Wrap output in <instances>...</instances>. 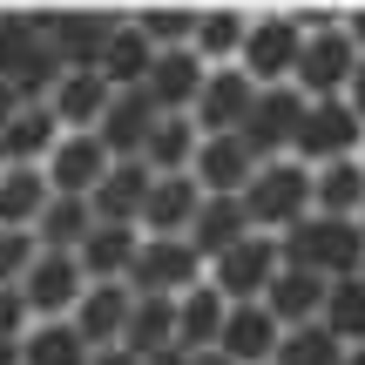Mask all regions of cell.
<instances>
[{
    "label": "cell",
    "instance_id": "1",
    "mask_svg": "<svg viewBox=\"0 0 365 365\" xmlns=\"http://www.w3.org/2000/svg\"><path fill=\"white\" fill-rule=\"evenodd\" d=\"M359 14H339V27H318L304 34L298 48V68H291V88L304 102H359Z\"/></svg>",
    "mask_w": 365,
    "mask_h": 365
},
{
    "label": "cell",
    "instance_id": "2",
    "mask_svg": "<svg viewBox=\"0 0 365 365\" xmlns=\"http://www.w3.org/2000/svg\"><path fill=\"white\" fill-rule=\"evenodd\" d=\"M277 264L312 277H365V223H339V217H298L277 237Z\"/></svg>",
    "mask_w": 365,
    "mask_h": 365
},
{
    "label": "cell",
    "instance_id": "3",
    "mask_svg": "<svg viewBox=\"0 0 365 365\" xmlns=\"http://www.w3.org/2000/svg\"><path fill=\"white\" fill-rule=\"evenodd\" d=\"M244 223L257 237H284L298 217H312V170L304 163H291V156H277V163H257V176L244 182Z\"/></svg>",
    "mask_w": 365,
    "mask_h": 365
},
{
    "label": "cell",
    "instance_id": "4",
    "mask_svg": "<svg viewBox=\"0 0 365 365\" xmlns=\"http://www.w3.org/2000/svg\"><path fill=\"white\" fill-rule=\"evenodd\" d=\"M298 48H304V34L291 27V14H284V7H271V14H250V27H244V48H237V75H244L250 88H291Z\"/></svg>",
    "mask_w": 365,
    "mask_h": 365
},
{
    "label": "cell",
    "instance_id": "5",
    "mask_svg": "<svg viewBox=\"0 0 365 365\" xmlns=\"http://www.w3.org/2000/svg\"><path fill=\"white\" fill-rule=\"evenodd\" d=\"M359 143H365V115H359V102H304L298 135H291V163L318 170V163L359 156Z\"/></svg>",
    "mask_w": 365,
    "mask_h": 365
},
{
    "label": "cell",
    "instance_id": "6",
    "mask_svg": "<svg viewBox=\"0 0 365 365\" xmlns=\"http://www.w3.org/2000/svg\"><path fill=\"white\" fill-rule=\"evenodd\" d=\"M277 277V237H237L230 250H217V257L203 264V284L217 291L223 304H257L264 284Z\"/></svg>",
    "mask_w": 365,
    "mask_h": 365
},
{
    "label": "cell",
    "instance_id": "7",
    "mask_svg": "<svg viewBox=\"0 0 365 365\" xmlns=\"http://www.w3.org/2000/svg\"><path fill=\"white\" fill-rule=\"evenodd\" d=\"M122 284L135 298H182L190 284H203V257L190 250V237H143Z\"/></svg>",
    "mask_w": 365,
    "mask_h": 365
},
{
    "label": "cell",
    "instance_id": "8",
    "mask_svg": "<svg viewBox=\"0 0 365 365\" xmlns=\"http://www.w3.org/2000/svg\"><path fill=\"white\" fill-rule=\"evenodd\" d=\"M298 115H304V95L298 88H257V95H250L244 129H237V143H244L257 163H277V156H291Z\"/></svg>",
    "mask_w": 365,
    "mask_h": 365
},
{
    "label": "cell",
    "instance_id": "9",
    "mask_svg": "<svg viewBox=\"0 0 365 365\" xmlns=\"http://www.w3.org/2000/svg\"><path fill=\"white\" fill-rule=\"evenodd\" d=\"M115 21H122L115 7H48V34L41 41L54 48L61 68H95L108 34H115Z\"/></svg>",
    "mask_w": 365,
    "mask_h": 365
},
{
    "label": "cell",
    "instance_id": "10",
    "mask_svg": "<svg viewBox=\"0 0 365 365\" xmlns=\"http://www.w3.org/2000/svg\"><path fill=\"white\" fill-rule=\"evenodd\" d=\"M41 176H48L54 196H88L95 182L108 176V149L95 143V129H61L54 149L41 156Z\"/></svg>",
    "mask_w": 365,
    "mask_h": 365
},
{
    "label": "cell",
    "instance_id": "11",
    "mask_svg": "<svg viewBox=\"0 0 365 365\" xmlns=\"http://www.w3.org/2000/svg\"><path fill=\"white\" fill-rule=\"evenodd\" d=\"M81 284H88V277H81V264L68 257V250H41L14 291H21L27 318H68V312H75V298H81Z\"/></svg>",
    "mask_w": 365,
    "mask_h": 365
},
{
    "label": "cell",
    "instance_id": "12",
    "mask_svg": "<svg viewBox=\"0 0 365 365\" xmlns=\"http://www.w3.org/2000/svg\"><path fill=\"white\" fill-rule=\"evenodd\" d=\"M250 95H257V88H250L237 68H210L203 88H196V102H190L196 135H237V129H244V115H250Z\"/></svg>",
    "mask_w": 365,
    "mask_h": 365
},
{
    "label": "cell",
    "instance_id": "13",
    "mask_svg": "<svg viewBox=\"0 0 365 365\" xmlns=\"http://www.w3.org/2000/svg\"><path fill=\"white\" fill-rule=\"evenodd\" d=\"M257 176V156H250L237 135H203L190 156V182L203 196H244V182Z\"/></svg>",
    "mask_w": 365,
    "mask_h": 365
},
{
    "label": "cell",
    "instance_id": "14",
    "mask_svg": "<svg viewBox=\"0 0 365 365\" xmlns=\"http://www.w3.org/2000/svg\"><path fill=\"white\" fill-rule=\"evenodd\" d=\"M149 129H156L149 95L143 88H122V95H108L102 122H95V143L108 149V163H135V156H143V143H149Z\"/></svg>",
    "mask_w": 365,
    "mask_h": 365
},
{
    "label": "cell",
    "instance_id": "15",
    "mask_svg": "<svg viewBox=\"0 0 365 365\" xmlns=\"http://www.w3.org/2000/svg\"><path fill=\"white\" fill-rule=\"evenodd\" d=\"M277 339H284V325H277L264 304H230V312H223V331H217V352L230 365H271Z\"/></svg>",
    "mask_w": 365,
    "mask_h": 365
},
{
    "label": "cell",
    "instance_id": "16",
    "mask_svg": "<svg viewBox=\"0 0 365 365\" xmlns=\"http://www.w3.org/2000/svg\"><path fill=\"white\" fill-rule=\"evenodd\" d=\"M203 75H210V68L196 61L190 48H170V54H156V61H149L143 95H149V108H156V115H190V102H196V88H203Z\"/></svg>",
    "mask_w": 365,
    "mask_h": 365
},
{
    "label": "cell",
    "instance_id": "17",
    "mask_svg": "<svg viewBox=\"0 0 365 365\" xmlns=\"http://www.w3.org/2000/svg\"><path fill=\"white\" fill-rule=\"evenodd\" d=\"M122 318H129V284H81L68 325L88 352H102V345H122Z\"/></svg>",
    "mask_w": 365,
    "mask_h": 365
},
{
    "label": "cell",
    "instance_id": "18",
    "mask_svg": "<svg viewBox=\"0 0 365 365\" xmlns=\"http://www.w3.org/2000/svg\"><path fill=\"white\" fill-rule=\"evenodd\" d=\"M312 217H339V223L365 217V156H339L312 170Z\"/></svg>",
    "mask_w": 365,
    "mask_h": 365
},
{
    "label": "cell",
    "instance_id": "19",
    "mask_svg": "<svg viewBox=\"0 0 365 365\" xmlns=\"http://www.w3.org/2000/svg\"><path fill=\"white\" fill-rule=\"evenodd\" d=\"M54 115V129H95L108 108V81L95 75V68H61V81L48 88V102H41Z\"/></svg>",
    "mask_w": 365,
    "mask_h": 365
},
{
    "label": "cell",
    "instance_id": "20",
    "mask_svg": "<svg viewBox=\"0 0 365 365\" xmlns=\"http://www.w3.org/2000/svg\"><path fill=\"white\" fill-rule=\"evenodd\" d=\"M196 203H203V190H196L190 176H149V196H143L135 230L143 237H182L190 217H196Z\"/></svg>",
    "mask_w": 365,
    "mask_h": 365
},
{
    "label": "cell",
    "instance_id": "21",
    "mask_svg": "<svg viewBox=\"0 0 365 365\" xmlns=\"http://www.w3.org/2000/svg\"><path fill=\"white\" fill-rule=\"evenodd\" d=\"M135 244H143V230H129V223H95V230L81 237L75 264H81L88 284H122L129 264H135Z\"/></svg>",
    "mask_w": 365,
    "mask_h": 365
},
{
    "label": "cell",
    "instance_id": "22",
    "mask_svg": "<svg viewBox=\"0 0 365 365\" xmlns=\"http://www.w3.org/2000/svg\"><path fill=\"white\" fill-rule=\"evenodd\" d=\"M264 312L277 318V325H318V304H325V277H312V271H291V264H277V277L264 284Z\"/></svg>",
    "mask_w": 365,
    "mask_h": 365
},
{
    "label": "cell",
    "instance_id": "23",
    "mask_svg": "<svg viewBox=\"0 0 365 365\" xmlns=\"http://www.w3.org/2000/svg\"><path fill=\"white\" fill-rule=\"evenodd\" d=\"M122 352H135V359L176 352V298H135V291H129V318H122Z\"/></svg>",
    "mask_w": 365,
    "mask_h": 365
},
{
    "label": "cell",
    "instance_id": "24",
    "mask_svg": "<svg viewBox=\"0 0 365 365\" xmlns=\"http://www.w3.org/2000/svg\"><path fill=\"white\" fill-rule=\"evenodd\" d=\"M143 196H149V170L143 163H108V176L88 190V210H95V223H129L135 230Z\"/></svg>",
    "mask_w": 365,
    "mask_h": 365
},
{
    "label": "cell",
    "instance_id": "25",
    "mask_svg": "<svg viewBox=\"0 0 365 365\" xmlns=\"http://www.w3.org/2000/svg\"><path fill=\"white\" fill-rule=\"evenodd\" d=\"M244 27H250V14H244V7H196V34H190V54H196L203 68H237Z\"/></svg>",
    "mask_w": 365,
    "mask_h": 365
},
{
    "label": "cell",
    "instance_id": "26",
    "mask_svg": "<svg viewBox=\"0 0 365 365\" xmlns=\"http://www.w3.org/2000/svg\"><path fill=\"white\" fill-rule=\"evenodd\" d=\"M48 176L34 163H0V230H34V217L48 210Z\"/></svg>",
    "mask_w": 365,
    "mask_h": 365
},
{
    "label": "cell",
    "instance_id": "27",
    "mask_svg": "<svg viewBox=\"0 0 365 365\" xmlns=\"http://www.w3.org/2000/svg\"><path fill=\"white\" fill-rule=\"evenodd\" d=\"M182 237H190V250H196V257L210 264L217 250H230L237 237H250V223H244V203H237V196H203Z\"/></svg>",
    "mask_w": 365,
    "mask_h": 365
},
{
    "label": "cell",
    "instance_id": "28",
    "mask_svg": "<svg viewBox=\"0 0 365 365\" xmlns=\"http://www.w3.org/2000/svg\"><path fill=\"white\" fill-rule=\"evenodd\" d=\"M196 122L190 115H156V129H149V143H143V170L149 176H190V156H196Z\"/></svg>",
    "mask_w": 365,
    "mask_h": 365
},
{
    "label": "cell",
    "instance_id": "29",
    "mask_svg": "<svg viewBox=\"0 0 365 365\" xmlns=\"http://www.w3.org/2000/svg\"><path fill=\"white\" fill-rule=\"evenodd\" d=\"M223 312H230V304H223L210 284H190V291L176 298V352H217Z\"/></svg>",
    "mask_w": 365,
    "mask_h": 365
},
{
    "label": "cell",
    "instance_id": "30",
    "mask_svg": "<svg viewBox=\"0 0 365 365\" xmlns=\"http://www.w3.org/2000/svg\"><path fill=\"white\" fill-rule=\"evenodd\" d=\"M149 41L129 27V14L115 21V34H108V48H102V61H95V75L108 81V95H122V88H143V75H149Z\"/></svg>",
    "mask_w": 365,
    "mask_h": 365
},
{
    "label": "cell",
    "instance_id": "31",
    "mask_svg": "<svg viewBox=\"0 0 365 365\" xmlns=\"http://www.w3.org/2000/svg\"><path fill=\"white\" fill-rule=\"evenodd\" d=\"M54 135H61V129H54L48 108H41V102H21L7 115V129H0V163H34V170H41V156L54 149Z\"/></svg>",
    "mask_w": 365,
    "mask_h": 365
},
{
    "label": "cell",
    "instance_id": "32",
    "mask_svg": "<svg viewBox=\"0 0 365 365\" xmlns=\"http://www.w3.org/2000/svg\"><path fill=\"white\" fill-rule=\"evenodd\" d=\"M88 230H95L88 196H48V210L34 217V244L41 250H68V257L81 250V237H88Z\"/></svg>",
    "mask_w": 365,
    "mask_h": 365
},
{
    "label": "cell",
    "instance_id": "33",
    "mask_svg": "<svg viewBox=\"0 0 365 365\" xmlns=\"http://www.w3.org/2000/svg\"><path fill=\"white\" fill-rule=\"evenodd\" d=\"M318 325L339 345H365V277H331L325 304H318Z\"/></svg>",
    "mask_w": 365,
    "mask_h": 365
},
{
    "label": "cell",
    "instance_id": "34",
    "mask_svg": "<svg viewBox=\"0 0 365 365\" xmlns=\"http://www.w3.org/2000/svg\"><path fill=\"white\" fill-rule=\"evenodd\" d=\"M21 365H88V345L75 339L68 318H34L21 331Z\"/></svg>",
    "mask_w": 365,
    "mask_h": 365
},
{
    "label": "cell",
    "instance_id": "35",
    "mask_svg": "<svg viewBox=\"0 0 365 365\" xmlns=\"http://www.w3.org/2000/svg\"><path fill=\"white\" fill-rule=\"evenodd\" d=\"M129 27L149 41V54H170V48H190V34H196V7H135Z\"/></svg>",
    "mask_w": 365,
    "mask_h": 365
},
{
    "label": "cell",
    "instance_id": "36",
    "mask_svg": "<svg viewBox=\"0 0 365 365\" xmlns=\"http://www.w3.org/2000/svg\"><path fill=\"white\" fill-rule=\"evenodd\" d=\"M54 81H61V61H54L48 41H27V54L7 68V95H14V102H48Z\"/></svg>",
    "mask_w": 365,
    "mask_h": 365
},
{
    "label": "cell",
    "instance_id": "37",
    "mask_svg": "<svg viewBox=\"0 0 365 365\" xmlns=\"http://www.w3.org/2000/svg\"><path fill=\"white\" fill-rule=\"evenodd\" d=\"M339 359H345V345L325 325H291L271 352V365H339Z\"/></svg>",
    "mask_w": 365,
    "mask_h": 365
},
{
    "label": "cell",
    "instance_id": "38",
    "mask_svg": "<svg viewBox=\"0 0 365 365\" xmlns=\"http://www.w3.org/2000/svg\"><path fill=\"white\" fill-rule=\"evenodd\" d=\"M34 257H41L34 230H0V284H21Z\"/></svg>",
    "mask_w": 365,
    "mask_h": 365
},
{
    "label": "cell",
    "instance_id": "39",
    "mask_svg": "<svg viewBox=\"0 0 365 365\" xmlns=\"http://www.w3.org/2000/svg\"><path fill=\"white\" fill-rule=\"evenodd\" d=\"M27 41H34V34H27L21 7H0V81H7V68L27 54Z\"/></svg>",
    "mask_w": 365,
    "mask_h": 365
},
{
    "label": "cell",
    "instance_id": "40",
    "mask_svg": "<svg viewBox=\"0 0 365 365\" xmlns=\"http://www.w3.org/2000/svg\"><path fill=\"white\" fill-rule=\"evenodd\" d=\"M27 325H34V318H27V304H21V291H14V284H0V339H21V331Z\"/></svg>",
    "mask_w": 365,
    "mask_h": 365
},
{
    "label": "cell",
    "instance_id": "41",
    "mask_svg": "<svg viewBox=\"0 0 365 365\" xmlns=\"http://www.w3.org/2000/svg\"><path fill=\"white\" fill-rule=\"evenodd\" d=\"M88 365H143V359L122 352V345H102V352H88Z\"/></svg>",
    "mask_w": 365,
    "mask_h": 365
},
{
    "label": "cell",
    "instance_id": "42",
    "mask_svg": "<svg viewBox=\"0 0 365 365\" xmlns=\"http://www.w3.org/2000/svg\"><path fill=\"white\" fill-rule=\"evenodd\" d=\"M182 365H230L223 352H182Z\"/></svg>",
    "mask_w": 365,
    "mask_h": 365
},
{
    "label": "cell",
    "instance_id": "43",
    "mask_svg": "<svg viewBox=\"0 0 365 365\" xmlns=\"http://www.w3.org/2000/svg\"><path fill=\"white\" fill-rule=\"evenodd\" d=\"M14 108H21V102H14V95H7V81H0V129H7V115H14Z\"/></svg>",
    "mask_w": 365,
    "mask_h": 365
},
{
    "label": "cell",
    "instance_id": "44",
    "mask_svg": "<svg viewBox=\"0 0 365 365\" xmlns=\"http://www.w3.org/2000/svg\"><path fill=\"white\" fill-rule=\"evenodd\" d=\"M0 365H21V339H14V345L0 339Z\"/></svg>",
    "mask_w": 365,
    "mask_h": 365
},
{
    "label": "cell",
    "instance_id": "45",
    "mask_svg": "<svg viewBox=\"0 0 365 365\" xmlns=\"http://www.w3.org/2000/svg\"><path fill=\"white\" fill-rule=\"evenodd\" d=\"M143 365H182V352H156V359H143Z\"/></svg>",
    "mask_w": 365,
    "mask_h": 365
}]
</instances>
